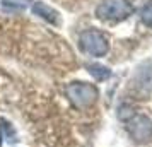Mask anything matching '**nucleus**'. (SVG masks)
<instances>
[{
    "instance_id": "obj_9",
    "label": "nucleus",
    "mask_w": 152,
    "mask_h": 147,
    "mask_svg": "<svg viewBox=\"0 0 152 147\" xmlns=\"http://www.w3.org/2000/svg\"><path fill=\"white\" fill-rule=\"evenodd\" d=\"M142 21H144L147 26L152 28V0L142 9Z\"/></svg>"
},
{
    "instance_id": "obj_4",
    "label": "nucleus",
    "mask_w": 152,
    "mask_h": 147,
    "mask_svg": "<svg viewBox=\"0 0 152 147\" xmlns=\"http://www.w3.org/2000/svg\"><path fill=\"white\" fill-rule=\"evenodd\" d=\"M126 132L138 144H145L152 139V120L144 115H133L126 120Z\"/></svg>"
},
{
    "instance_id": "obj_2",
    "label": "nucleus",
    "mask_w": 152,
    "mask_h": 147,
    "mask_svg": "<svg viewBox=\"0 0 152 147\" xmlns=\"http://www.w3.org/2000/svg\"><path fill=\"white\" fill-rule=\"evenodd\" d=\"M67 96L74 103V106L77 108H89L97 101L99 98V91L94 84L89 82H72L67 86Z\"/></svg>"
},
{
    "instance_id": "obj_7",
    "label": "nucleus",
    "mask_w": 152,
    "mask_h": 147,
    "mask_svg": "<svg viewBox=\"0 0 152 147\" xmlns=\"http://www.w3.org/2000/svg\"><path fill=\"white\" fill-rule=\"evenodd\" d=\"M31 4H34V0H2V7L7 10H24Z\"/></svg>"
},
{
    "instance_id": "obj_5",
    "label": "nucleus",
    "mask_w": 152,
    "mask_h": 147,
    "mask_svg": "<svg viewBox=\"0 0 152 147\" xmlns=\"http://www.w3.org/2000/svg\"><path fill=\"white\" fill-rule=\"evenodd\" d=\"M33 14L45 19L46 22L53 24V26L60 24V14L53 7H50L48 4H45V2H34L33 4Z\"/></svg>"
},
{
    "instance_id": "obj_6",
    "label": "nucleus",
    "mask_w": 152,
    "mask_h": 147,
    "mask_svg": "<svg viewBox=\"0 0 152 147\" xmlns=\"http://www.w3.org/2000/svg\"><path fill=\"white\" fill-rule=\"evenodd\" d=\"M87 72L96 79L97 82H103V80L111 77V70L108 69V67L101 65V63H89V65H87Z\"/></svg>"
},
{
    "instance_id": "obj_1",
    "label": "nucleus",
    "mask_w": 152,
    "mask_h": 147,
    "mask_svg": "<svg viewBox=\"0 0 152 147\" xmlns=\"http://www.w3.org/2000/svg\"><path fill=\"white\" fill-rule=\"evenodd\" d=\"M133 12V5L128 0H103L96 7V17L101 21H123L130 17Z\"/></svg>"
},
{
    "instance_id": "obj_8",
    "label": "nucleus",
    "mask_w": 152,
    "mask_h": 147,
    "mask_svg": "<svg viewBox=\"0 0 152 147\" xmlns=\"http://www.w3.org/2000/svg\"><path fill=\"white\" fill-rule=\"evenodd\" d=\"M0 128L5 132V135H7V140L10 142V144H14L15 140H17V139H15V132L12 130V127L9 125L5 120H4V121H0Z\"/></svg>"
},
{
    "instance_id": "obj_3",
    "label": "nucleus",
    "mask_w": 152,
    "mask_h": 147,
    "mask_svg": "<svg viewBox=\"0 0 152 147\" xmlns=\"http://www.w3.org/2000/svg\"><path fill=\"white\" fill-rule=\"evenodd\" d=\"M80 50L89 53L92 56H104L110 50V43L104 33L97 31V29H87L80 34Z\"/></svg>"
}]
</instances>
